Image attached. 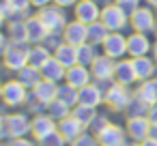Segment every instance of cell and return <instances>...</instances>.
I'll use <instances>...</instances> for the list:
<instances>
[{
	"label": "cell",
	"mask_w": 157,
	"mask_h": 146,
	"mask_svg": "<svg viewBox=\"0 0 157 146\" xmlns=\"http://www.w3.org/2000/svg\"><path fill=\"white\" fill-rule=\"evenodd\" d=\"M136 90H131V86H123L118 82H114L108 90H105V107L110 112H127L131 99H133Z\"/></svg>",
	"instance_id": "1"
},
{
	"label": "cell",
	"mask_w": 157,
	"mask_h": 146,
	"mask_svg": "<svg viewBox=\"0 0 157 146\" xmlns=\"http://www.w3.org/2000/svg\"><path fill=\"white\" fill-rule=\"evenodd\" d=\"M28 56H30V43H9L5 56H2V67L7 71H13L17 73L20 69H24L28 62Z\"/></svg>",
	"instance_id": "2"
},
{
	"label": "cell",
	"mask_w": 157,
	"mask_h": 146,
	"mask_svg": "<svg viewBox=\"0 0 157 146\" xmlns=\"http://www.w3.org/2000/svg\"><path fill=\"white\" fill-rule=\"evenodd\" d=\"M129 28L133 32H144V35H155L157 28V15L153 11V7L148 5H140L131 15H129Z\"/></svg>",
	"instance_id": "3"
},
{
	"label": "cell",
	"mask_w": 157,
	"mask_h": 146,
	"mask_svg": "<svg viewBox=\"0 0 157 146\" xmlns=\"http://www.w3.org/2000/svg\"><path fill=\"white\" fill-rule=\"evenodd\" d=\"M28 99H30V90L17 80V77H13V80H7L5 82V90H2V101L7 107H24L26 103H28Z\"/></svg>",
	"instance_id": "4"
},
{
	"label": "cell",
	"mask_w": 157,
	"mask_h": 146,
	"mask_svg": "<svg viewBox=\"0 0 157 146\" xmlns=\"http://www.w3.org/2000/svg\"><path fill=\"white\" fill-rule=\"evenodd\" d=\"M101 22L110 32H123L129 28V13H125L116 2H110L101 7Z\"/></svg>",
	"instance_id": "5"
},
{
	"label": "cell",
	"mask_w": 157,
	"mask_h": 146,
	"mask_svg": "<svg viewBox=\"0 0 157 146\" xmlns=\"http://www.w3.org/2000/svg\"><path fill=\"white\" fill-rule=\"evenodd\" d=\"M37 15L41 17V22L48 26L50 32H63L65 26L69 24V20H67V11H65L63 7L54 5V2L48 5V7H43V9H39Z\"/></svg>",
	"instance_id": "6"
},
{
	"label": "cell",
	"mask_w": 157,
	"mask_h": 146,
	"mask_svg": "<svg viewBox=\"0 0 157 146\" xmlns=\"http://www.w3.org/2000/svg\"><path fill=\"white\" fill-rule=\"evenodd\" d=\"M30 125H33V118L28 116V112H13V114H5V129H7L9 140L30 135Z\"/></svg>",
	"instance_id": "7"
},
{
	"label": "cell",
	"mask_w": 157,
	"mask_h": 146,
	"mask_svg": "<svg viewBox=\"0 0 157 146\" xmlns=\"http://www.w3.org/2000/svg\"><path fill=\"white\" fill-rule=\"evenodd\" d=\"M97 135V142L101 144V146H125L127 142H129V135H127V129L125 127H121L118 122H108L99 133H95Z\"/></svg>",
	"instance_id": "8"
},
{
	"label": "cell",
	"mask_w": 157,
	"mask_h": 146,
	"mask_svg": "<svg viewBox=\"0 0 157 146\" xmlns=\"http://www.w3.org/2000/svg\"><path fill=\"white\" fill-rule=\"evenodd\" d=\"M73 20L90 26L101 20V5L95 0H78V5L73 7Z\"/></svg>",
	"instance_id": "9"
},
{
	"label": "cell",
	"mask_w": 157,
	"mask_h": 146,
	"mask_svg": "<svg viewBox=\"0 0 157 146\" xmlns=\"http://www.w3.org/2000/svg\"><path fill=\"white\" fill-rule=\"evenodd\" d=\"M127 54L131 58H140V56H151L153 54V41L148 35L144 32H129L127 35Z\"/></svg>",
	"instance_id": "10"
},
{
	"label": "cell",
	"mask_w": 157,
	"mask_h": 146,
	"mask_svg": "<svg viewBox=\"0 0 157 146\" xmlns=\"http://www.w3.org/2000/svg\"><path fill=\"white\" fill-rule=\"evenodd\" d=\"M101 54L114 58V60H121L127 56V37L123 32H110L108 39L103 41L101 45Z\"/></svg>",
	"instance_id": "11"
},
{
	"label": "cell",
	"mask_w": 157,
	"mask_h": 146,
	"mask_svg": "<svg viewBox=\"0 0 157 146\" xmlns=\"http://www.w3.org/2000/svg\"><path fill=\"white\" fill-rule=\"evenodd\" d=\"M151 120L146 116H129L127 122H125V129H127V135L129 140L133 142H144L146 137H151Z\"/></svg>",
	"instance_id": "12"
},
{
	"label": "cell",
	"mask_w": 157,
	"mask_h": 146,
	"mask_svg": "<svg viewBox=\"0 0 157 146\" xmlns=\"http://www.w3.org/2000/svg\"><path fill=\"white\" fill-rule=\"evenodd\" d=\"M114 71H116V60L110 58V56H105V54H99L97 60L90 65V73H93L95 82L114 80Z\"/></svg>",
	"instance_id": "13"
},
{
	"label": "cell",
	"mask_w": 157,
	"mask_h": 146,
	"mask_svg": "<svg viewBox=\"0 0 157 146\" xmlns=\"http://www.w3.org/2000/svg\"><path fill=\"white\" fill-rule=\"evenodd\" d=\"M58 129V122L45 112V114H37V116H33V125H30V135H33V140H41V137H45V135H50L52 131H56Z\"/></svg>",
	"instance_id": "14"
},
{
	"label": "cell",
	"mask_w": 157,
	"mask_h": 146,
	"mask_svg": "<svg viewBox=\"0 0 157 146\" xmlns=\"http://www.w3.org/2000/svg\"><path fill=\"white\" fill-rule=\"evenodd\" d=\"M63 37H65L67 43L80 47V45H84L88 41V26L82 24V22H78V20H69V24L63 30Z\"/></svg>",
	"instance_id": "15"
},
{
	"label": "cell",
	"mask_w": 157,
	"mask_h": 146,
	"mask_svg": "<svg viewBox=\"0 0 157 146\" xmlns=\"http://www.w3.org/2000/svg\"><path fill=\"white\" fill-rule=\"evenodd\" d=\"M114 82H118V84H123V86H133V84H138V75H136V69H133V60H131V58H121V60H116Z\"/></svg>",
	"instance_id": "16"
},
{
	"label": "cell",
	"mask_w": 157,
	"mask_h": 146,
	"mask_svg": "<svg viewBox=\"0 0 157 146\" xmlns=\"http://www.w3.org/2000/svg\"><path fill=\"white\" fill-rule=\"evenodd\" d=\"M65 82H67V84H71V86H75V88L80 90V88L88 86V84H90V82H95V80H93L90 67L73 65V67H69V69H67V77H65Z\"/></svg>",
	"instance_id": "17"
},
{
	"label": "cell",
	"mask_w": 157,
	"mask_h": 146,
	"mask_svg": "<svg viewBox=\"0 0 157 146\" xmlns=\"http://www.w3.org/2000/svg\"><path fill=\"white\" fill-rule=\"evenodd\" d=\"M80 103L90 105V107H99L105 103V92L97 82H90L88 86L80 88Z\"/></svg>",
	"instance_id": "18"
},
{
	"label": "cell",
	"mask_w": 157,
	"mask_h": 146,
	"mask_svg": "<svg viewBox=\"0 0 157 146\" xmlns=\"http://www.w3.org/2000/svg\"><path fill=\"white\" fill-rule=\"evenodd\" d=\"M58 131L63 133V137L67 140V144H71V142H75L82 133H86L88 129L78 120V118H73V116H67V118H63V120H58Z\"/></svg>",
	"instance_id": "19"
},
{
	"label": "cell",
	"mask_w": 157,
	"mask_h": 146,
	"mask_svg": "<svg viewBox=\"0 0 157 146\" xmlns=\"http://www.w3.org/2000/svg\"><path fill=\"white\" fill-rule=\"evenodd\" d=\"M26 28H28V41H30V45H37V43H43L45 41V37L50 35V30H48V26L41 22V17L35 13H30V17L26 20Z\"/></svg>",
	"instance_id": "20"
},
{
	"label": "cell",
	"mask_w": 157,
	"mask_h": 146,
	"mask_svg": "<svg viewBox=\"0 0 157 146\" xmlns=\"http://www.w3.org/2000/svg\"><path fill=\"white\" fill-rule=\"evenodd\" d=\"M41 73H43V80H52V82H56V84H63L65 77H67V67L52 54V58L41 67Z\"/></svg>",
	"instance_id": "21"
},
{
	"label": "cell",
	"mask_w": 157,
	"mask_h": 146,
	"mask_svg": "<svg viewBox=\"0 0 157 146\" xmlns=\"http://www.w3.org/2000/svg\"><path fill=\"white\" fill-rule=\"evenodd\" d=\"M131 60H133L138 82H144V80H151L157 75V60L153 56H140V58H131Z\"/></svg>",
	"instance_id": "22"
},
{
	"label": "cell",
	"mask_w": 157,
	"mask_h": 146,
	"mask_svg": "<svg viewBox=\"0 0 157 146\" xmlns=\"http://www.w3.org/2000/svg\"><path fill=\"white\" fill-rule=\"evenodd\" d=\"M39 101H43L45 105L50 103V101H54L56 97H58V84L56 82H52V80H41L33 90H30Z\"/></svg>",
	"instance_id": "23"
},
{
	"label": "cell",
	"mask_w": 157,
	"mask_h": 146,
	"mask_svg": "<svg viewBox=\"0 0 157 146\" xmlns=\"http://www.w3.org/2000/svg\"><path fill=\"white\" fill-rule=\"evenodd\" d=\"M136 95L140 99H144L148 105H157V75L144 82H138L136 86Z\"/></svg>",
	"instance_id": "24"
},
{
	"label": "cell",
	"mask_w": 157,
	"mask_h": 146,
	"mask_svg": "<svg viewBox=\"0 0 157 146\" xmlns=\"http://www.w3.org/2000/svg\"><path fill=\"white\" fill-rule=\"evenodd\" d=\"M7 37L13 43H30L28 41V28L26 22H15V20H7Z\"/></svg>",
	"instance_id": "25"
},
{
	"label": "cell",
	"mask_w": 157,
	"mask_h": 146,
	"mask_svg": "<svg viewBox=\"0 0 157 146\" xmlns=\"http://www.w3.org/2000/svg\"><path fill=\"white\" fill-rule=\"evenodd\" d=\"M15 77L28 88V90H33L41 80H43V73H41V69H37V67H33V65H26L24 69H20L17 73H15Z\"/></svg>",
	"instance_id": "26"
},
{
	"label": "cell",
	"mask_w": 157,
	"mask_h": 146,
	"mask_svg": "<svg viewBox=\"0 0 157 146\" xmlns=\"http://www.w3.org/2000/svg\"><path fill=\"white\" fill-rule=\"evenodd\" d=\"M54 56H56L67 69L73 67V65H80V62H78V45H71V43H67V41L54 52Z\"/></svg>",
	"instance_id": "27"
},
{
	"label": "cell",
	"mask_w": 157,
	"mask_h": 146,
	"mask_svg": "<svg viewBox=\"0 0 157 146\" xmlns=\"http://www.w3.org/2000/svg\"><path fill=\"white\" fill-rule=\"evenodd\" d=\"M52 58V50L45 47L43 43H37V45H30V56H28V62L37 69H41L48 60Z\"/></svg>",
	"instance_id": "28"
},
{
	"label": "cell",
	"mask_w": 157,
	"mask_h": 146,
	"mask_svg": "<svg viewBox=\"0 0 157 146\" xmlns=\"http://www.w3.org/2000/svg\"><path fill=\"white\" fill-rule=\"evenodd\" d=\"M97 107H90V105H84V103H78L73 110H71V116L73 118H78L86 129H90V125H93V120L97 118Z\"/></svg>",
	"instance_id": "29"
},
{
	"label": "cell",
	"mask_w": 157,
	"mask_h": 146,
	"mask_svg": "<svg viewBox=\"0 0 157 146\" xmlns=\"http://www.w3.org/2000/svg\"><path fill=\"white\" fill-rule=\"evenodd\" d=\"M56 99H60L63 103H67V105L73 110V107L80 103V90H78L75 86L63 82V84H58V97H56Z\"/></svg>",
	"instance_id": "30"
},
{
	"label": "cell",
	"mask_w": 157,
	"mask_h": 146,
	"mask_svg": "<svg viewBox=\"0 0 157 146\" xmlns=\"http://www.w3.org/2000/svg\"><path fill=\"white\" fill-rule=\"evenodd\" d=\"M99 54H101V52H99V47L86 41L84 45H80V47H78V62H80V65H84V67H90V65L97 60V56H99Z\"/></svg>",
	"instance_id": "31"
},
{
	"label": "cell",
	"mask_w": 157,
	"mask_h": 146,
	"mask_svg": "<svg viewBox=\"0 0 157 146\" xmlns=\"http://www.w3.org/2000/svg\"><path fill=\"white\" fill-rule=\"evenodd\" d=\"M108 35H110V30L103 26V22H101V20L88 26V43H93V45H97V47H101V45H103V41L108 39Z\"/></svg>",
	"instance_id": "32"
},
{
	"label": "cell",
	"mask_w": 157,
	"mask_h": 146,
	"mask_svg": "<svg viewBox=\"0 0 157 146\" xmlns=\"http://www.w3.org/2000/svg\"><path fill=\"white\" fill-rule=\"evenodd\" d=\"M48 114L58 122V120H63V118L71 116V107H69L67 103H63L60 99H54V101H50V103H48Z\"/></svg>",
	"instance_id": "33"
},
{
	"label": "cell",
	"mask_w": 157,
	"mask_h": 146,
	"mask_svg": "<svg viewBox=\"0 0 157 146\" xmlns=\"http://www.w3.org/2000/svg\"><path fill=\"white\" fill-rule=\"evenodd\" d=\"M151 107L153 105H148L144 99H140L138 95H133V99H131V103H129V107H127V118L129 116H148V112H151Z\"/></svg>",
	"instance_id": "34"
},
{
	"label": "cell",
	"mask_w": 157,
	"mask_h": 146,
	"mask_svg": "<svg viewBox=\"0 0 157 146\" xmlns=\"http://www.w3.org/2000/svg\"><path fill=\"white\" fill-rule=\"evenodd\" d=\"M37 144H39V146H67V140H65V137H63V133L56 129V131H52L50 135L41 137Z\"/></svg>",
	"instance_id": "35"
},
{
	"label": "cell",
	"mask_w": 157,
	"mask_h": 146,
	"mask_svg": "<svg viewBox=\"0 0 157 146\" xmlns=\"http://www.w3.org/2000/svg\"><path fill=\"white\" fill-rule=\"evenodd\" d=\"M24 107H26V112L33 114V116H37V114H45V112H48V105H45L43 101H39L33 92H30V99H28V103H26Z\"/></svg>",
	"instance_id": "36"
},
{
	"label": "cell",
	"mask_w": 157,
	"mask_h": 146,
	"mask_svg": "<svg viewBox=\"0 0 157 146\" xmlns=\"http://www.w3.org/2000/svg\"><path fill=\"white\" fill-rule=\"evenodd\" d=\"M63 43H65L63 32H50V35L45 37V41H43V45H45V47H50V50H52V54H54Z\"/></svg>",
	"instance_id": "37"
},
{
	"label": "cell",
	"mask_w": 157,
	"mask_h": 146,
	"mask_svg": "<svg viewBox=\"0 0 157 146\" xmlns=\"http://www.w3.org/2000/svg\"><path fill=\"white\" fill-rule=\"evenodd\" d=\"M9 9H11V13H30L33 2L30 0H9Z\"/></svg>",
	"instance_id": "38"
},
{
	"label": "cell",
	"mask_w": 157,
	"mask_h": 146,
	"mask_svg": "<svg viewBox=\"0 0 157 146\" xmlns=\"http://www.w3.org/2000/svg\"><path fill=\"white\" fill-rule=\"evenodd\" d=\"M69 146H101V144L97 142V135H95V133L86 131V133H82L75 142H71Z\"/></svg>",
	"instance_id": "39"
},
{
	"label": "cell",
	"mask_w": 157,
	"mask_h": 146,
	"mask_svg": "<svg viewBox=\"0 0 157 146\" xmlns=\"http://www.w3.org/2000/svg\"><path fill=\"white\" fill-rule=\"evenodd\" d=\"M108 122H110L108 114H97V118L93 120V125H90V129H88V131H90V133H99V131H101Z\"/></svg>",
	"instance_id": "40"
},
{
	"label": "cell",
	"mask_w": 157,
	"mask_h": 146,
	"mask_svg": "<svg viewBox=\"0 0 157 146\" xmlns=\"http://www.w3.org/2000/svg\"><path fill=\"white\" fill-rule=\"evenodd\" d=\"M114 2H116V5L125 11V13H129V15H131V13L140 7V0H114Z\"/></svg>",
	"instance_id": "41"
},
{
	"label": "cell",
	"mask_w": 157,
	"mask_h": 146,
	"mask_svg": "<svg viewBox=\"0 0 157 146\" xmlns=\"http://www.w3.org/2000/svg\"><path fill=\"white\" fill-rule=\"evenodd\" d=\"M9 146H39L37 140H30L28 135L26 137H15V140H9Z\"/></svg>",
	"instance_id": "42"
},
{
	"label": "cell",
	"mask_w": 157,
	"mask_h": 146,
	"mask_svg": "<svg viewBox=\"0 0 157 146\" xmlns=\"http://www.w3.org/2000/svg\"><path fill=\"white\" fill-rule=\"evenodd\" d=\"M9 37H7V32H2V30H0V58H2L5 56V52H7V47H9Z\"/></svg>",
	"instance_id": "43"
},
{
	"label": "cell",
	"mask_w": 157,
	"mask_h": 146,
	"mask_svg": "<svg viewBox=\"0 0 157 146\" xmlns=\"http://www.w3.org/2000/svg\"><path fill=\"white\" fill-rule=\"evenodd\" d=\"M54 5H58L63 9H73L78 5V0H54Z\"/></svg>",
	"instance_id": "44"
},
{
	"label": "cell",
	"mask_w": 157,
	"mask_h": 146,
	"mask_svg": "<svg viewBox=\"0 0 157 146\" xmlns=\"http://www.w3.org/2000/svg\"><path fill=\"white\" fill-rule=\"evenodd\" d=\"M30 2H33V9H43V7H48V5H52L54 2V0H30Z\"/></svg>",
	"instance_id": "45"
},
{
	"label": "cell",
	"mask_w": 157,
	"mask_h": 146,
	"mask_svg": "<svg viewBox=\"0 0 157 146\" xmlns=\"http://www.w3.org/2000/svg\"><path fill=\"white\" fill-rule=\"evenodd\" d=\"M0 13L7 15V20H9V13H11V9H9V0H0Z\"/></svg>",
	"instance_id": "46"
},
{
	"label": "cell",
	"mask_w": 157,
	"mask_h": 146,
	"mask_svg": "<svg viewBox=\"0 0 157 146\" xmlns=\"http://www.w3.org/2000/svg\"><path fill=\"white\" fill-rule=\"evenodd\" d=\"M148 120H151V125H157V105H153L151 107V112H148V116H146Z\"/></svg>",
	"instance_id": "47"
},
{
	"label": "cell",
	"mask_w": 157,
	"mask_h": 146,
	"mask_svg": "<svg viewBox=\"0 0 157 146\" xmlns=\"http://www.w3.org/2000/svg\"><path fill=\"white\" fill-rule=\"evenodd\" d=\"M140 146H157V140H153V137H146L144 142H140Z\"/></svg>",
	"instance_id": "48"
},
{
	"label": "cell",
	"mask_w": 157,
	"mask_h": 146,
	"mask_svg": "<svg viewBox=\"0 0 157 146\" xmlns=\"http://www.w3.org/2000/svg\"><path fill=\"white\" fill-rule=\"evenodd\" d=\"M151 137H153V140H157V125H153V127H151Z\"/></svg>",
	"instance_id": "49"
},
{
	"label": "cell",
	"mask_w": 157,
	"mask_h": 146,
	"mask_svg": "<svg viewBox=\"0 0 157 146\" xmlns=\"http://www.w3.org/2000/svg\"><path fill=\"white\" fill-rule=\"evenodd\" d=\"M2 26H7V15L0 13V28H2Z\"/></svg>",
	"instance_id": "50"
},
{
	"label": "cell",
	"mask_w": 157,
	"mask_h": 146,
	"mask_svg": "<svg viewBox=\"0 0 157 146\" xmlns=\"http://www.w3.org/2000/svg\"><path fill=\"white\" fill-rule=\"evenodd\" d=\"M144 2H146L148 7H153V9H157V0H144Z\"/></svg>",
	"instance_id": "51"
},
{
	"label": "cell",
	"mask_w": 157,
	"mask_h": 146,
	"mask_svg": "<svg viewBox=\"0 0 157 146\" xmlns=\"http://www.w3.org/2000/svg\"><path fill=\"white\" fill-rule=\"evenodd\" d=\"M153 58L157 60V39H155V43H153Z\"/></svg>",
	"instance_id": "52"
},
{
	"label": "cell",
	"mask_w": 157,
	"mask_h": 146,
	"mask_svg": "<svg viewBox=\"0 0 157 146\" xmlns=\"http://www.w3.org/2000/svg\"><path fill=\"white\" fill-rule=\"evenodd\" d=\"M2 127H5V114L0 112V129H2Z\"/></svg>",
	"instance_id": "53"
},
{
	"label": "cell",
	"mask_w": 157,
	"mask_h": 146,
	"mask_svg": "<svg viewBox=\"0 0 157 146\" xmlns=\"http://www.w3.org/2000/svg\"><path fill=\"white\" fill-rule=\"evenodd\" d=\"M125 146H140V142H133V140H129V142H127Z\"/></svg>",
	"instance_id": "54"
},
{
	"label": "cell",
	"mask_w": 157,
	"mask_h": 146,
	"mask_svg": "<svg viewBox=\"0 0 157 146\" xmlns=\"http://www.w3.org/2000/svg\"><path fill=\"white\" fill-rule=\"evenodd\" d=\"M2 90H5V82L0 80V99H2Z\"/></svg>",
	"instance_id": "55"
},
{
	"label": "cell",
	"mask_w": 157,
	"mask_h": 146,
	"mask_svg": "<svg viewBox=\"0 0 157 146\" xmlns=\"http://www.w3.org/2000/svg\"><path fill=\"white\" fill-rule=\"evenodd\" d=\"M0 146H9V140L7 142H0Z\"/></svg>",
	"instance_id": "56"
},
{
	"label": "cell",
	"mask_w": 157,
	"mask_h": 146,
	"mask_svg": "<svg viewBox=\"0 0 157 146\" xmlns=\"http://www.w3.org/2000/svg\"><path fill=\"white\" fill-rule=\"evenodd\" d=\"M155 39H157V28H155Z\"/></svg>",
	"instance_id": "57"
},
{
	"label": "cell",
	"mask_w": 157,
	"mask_h": 146,
	"mask_svg": "<svg viewBox=\"0 0 157 146\" xmlns=\"http://www.w3.org/2000/svg\"><path fill=\"white\" fill-rule=\"evenodd\" d=\"M0 65H2V58H0Z\"/></svg>",
	"instance_id": "58"
},
{
	"label": "cell",
	"mask_w": 157,
	"mask_h": 146,
	"mask_svg": "<svg viewBox=\"0 0 157 146\" xmlns=\"http://www.w3.org/2000/svg\"><path fill=\"white\" fill-rule=\"evenodd\" d=\"M95 2H99V0H95Z\"/></svg>",
	"instance_id": "59"
}]
</instances>
